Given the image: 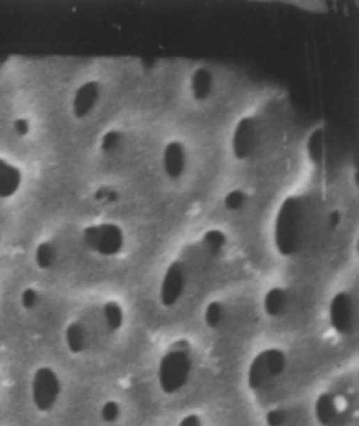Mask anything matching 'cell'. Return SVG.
Wrapping results in <instances>:
<instances>
[{"instance_id": "9c48e42d", "label": "cell", "mask_w": 359, "mask_h": 426, "mask_svg": "<svg viewBox=\"0 0 359 426\" xmlns=\"http://www.w3.org/2000/svg\"><path fill=\"white\" fill-rule=\"evenodd\" d=\"M328 322L335 333L341 336L351 333L356 323V301L353 293L341 290L329 298Z\"/></svg>"}, {"instance_id": "ac0fdd59", "label": "cell", "mask_w": 359, "mask_h": 426, "mask_svg": "<svg viewBox=\"0 0 359 426\" xmlns=\"http://www.w3.org/2000/svg\"><path fill=\"white\" fill-rule=\"evenodd\" d=\"M228 320V305L221 300L208 301L203 310V323L208 330L216 331L225 326Z\"/></svg>"}, {"instance_id": "8fae6325", "label": "cell", "mask_w": 359, "mask_h": 426, "mask_svg": "<svg viewBox=\"0 0 359 426\" xmlns=\"http://www.w3.org/2000/svg\"><path fill=\"white\" fill-rule=\"evenodd\" d=\"M104 95V85L100 80H85L75 88L72 95L70 109L75 120H85L97 110Z\"/></svg>"}, {"instance_id": "ffe728a7", "label": "cell", "mask_w": 359, "mask_h": 426, "mask_svg": "<svg viewBox=\"0 0 359 426\" xmlns=\"http://www.w3.org/2000/svg\"><path fill=\"white\" fill-rule=\"evenodd\" d=\"M250 202H251L250 194H248L245 189H239V187L238 189L228 190L223 197V207L225 210L230 213L243 212L248 205H250Z\"/></svg>"}, {"instance_id": "2e32d148", "label": "cell", "mask_w": 359, "mask_h": 426, "mask_svg": "<svg viewBox=\"0 0 359 426\" xmlns=\"http://www.w3.org/2000/svg\"><path fill=\"white\" fill-rule=\"evenodd\" d=\"M60 260V248L54 240H42L38 242L35 250H33V262L38 270L47 271L57 267Z\"/></svg>"}, {"instance_id": "484cf974", "label": "cell", "mask_w": 359, "mask_h": 426, "mask_svg": "<svg viewBox=\"0 0 359 426\" xmlns=\"http://www.w3.org/2000/svg\"><path fill=\"white\" fill-rule=\"evenodd\" d=\"M178 426H203L202 418L198 415H186L185 418L180 421Z\"/></svg>"}, {"instance_id": "7402d4cb", "label": "cell", "mask_w": 359, "mask_h": 426, "mask_svg": "<svg viewBox=\"0 0 359 426\" xmlns=\"http://www.w3.org/2000/svg\"><path fill=\"white\" fill-rule=\"evenodd\" d=\"M42 301V295L37 288L27 287L22 290L20 293V306L25 310V312H33Z\"/></svg>"}, {"instance_id": "277c9868", "label": "cell", "mask_w": 359, "mask_h": 426, "mask_svg": "<svg viewBox=\"0 0 359 426\" xmlns=\"http://www.w3.org/2000/svg\"><path fill=\"white\" fill-rule=\"evenodd\" d=\"M80 245L95 257L115 258L125 250V230L113 221L90 223L80 230Z\"/></svg>"}, {"instance_id": "6da1fadb", "label": "cell", "mask_w": 359, "mask_h": 426, "mask_svg": "<svg viewBox=\"0 0 359 426\" xmlns=\"http://www.w3.org/2000/svg\"><path fill=\"white\" fill-rule=\"evenodd\" d=\"M228 235L221 228L205 230L165 268L158 285V301L166 310H172L183 301L196 285L202 283L225 258Z\"/></svg>"}, {"instance_id": "44dd1931", "label": "cell", "mask_w": 359, "mask_h": 426, "mask_svg": "<svg viewBox=\"0 0 359 426\" xmlns=\"http://www.w3.org/2000/svg\"><path fill=\"white\" fill-rule=\"evenodd\" d=\"M324 153V134L323 129H314L306 140V155L311 164H319Z\"/></svg>"}, {"instance_id": "e0dca14e", "label": "cell", "mask_w": 359, "mask_h": 426, "mask_svg": "<svg viewBox=\"0 0 359 426\" xmlns=\"http://www.w3.org/2000/svg\"><path fill=\"white\" fill-rule=\"evenodd\" d=\"M340 410L335 396L331 393H321L314 402V416L321 426H331L337 420Z\"/></svg>"}, {"instance_id": "4fadbf2b", "label": "cell", "mask_w": 359, "mask_h": 426, "mask_svg": "<svg viewBox=\"0 0 359 426\" xmlns=\"http://www.w3.org/2000/svg\"><path fill=\"white\" fill-rule=\"evenodd\" d=\"M188 92L196 104H207L215 92V75L208 67H196L188 79Z\"/></svg>"}, {"instance_id": "30bf717a", "label": "cell", "mask_w": 359, "mask_h": 426, "mask_svg": "<svg viewBox=\"0 0 359 426\" xmlns=\"http://www.w3.org/2000/svg\"><path fill=\"white\" fill-rule=\"evenodd\" d=\"M188 161H190V153H188V147L185 142H182V140H168V142L165 143V147L161 148V172H163V175L168 182L177 183L185 177L188 170Z\"/></svg>"}, {"instance_id": "9a60e30c", "label": "cell", "mask_w": 359, "mask_h": 426, "mask_svg": "<svg viewBox=\"0 0 359 426\" xmlns=\"http://www.w3.org/2000/svg\"><path fill=\"white\" fill-rule=\"evenodd\" d=\"M100 313L110 335H117L123 330L127 322V313L123 305L117 300H106L100 305Z\"/></svg>"}, {"instance_id": "5bb4252c", "label": "cell", "mask_w": 359, "mask_h": 426, "mask_svg": "<svg viewBox=\"0 0 359 426\" xmlns=\"http://www.w3.org/2000/svg\"><path fill=\"white\" fill-rule=\"evenodd\" d=\"M24 183L22 170L6 159H0V200H10L19 194Z\"/></svg>"}, {"instance_id": "d6986e66", "label": "cell", "mask_w": 359, "mask_h": 426, "mask_svg": "<svg viewBox=\"0 0 359 426\" xmlns=\"http://www.w3.org/2000/svg\"><path fill=\"white\" fill-rule=\"evenodd\" d=\"M127 135L122 130H106L100 139V150L105 157H117L125 150L127 147Z\"/></svg>"}, {"instance_id": "cb8c5ba5", "label": "cell", "mask_w": 359, "mask_h": 426, "mask_svg": "<svg viewBox=\"0 0 359 426\" xmlns=\"http://www.w3.org/2000/svg\"><path fill=\"white\" fill-rule=\"evenodd\" d=\"M12 130H14V134L17 135V137L25 139V137H29L30 132H32V123H30L29 118L19 117V118H15L14 123H12Z\"/></svg>"}, {"instance_id": "52a82bcc", "label": "cell", "mask_w": 359, "mask_h": 426, "mask_svg": "<svg viewBox=\"0 0 359 426\" xmlns=\"http://www.w3.org/2000/svg\"><path fill=\"white\" fill-rule=\"evenodd\" d=\"M92 313H93L92 318L72 320V322L65 326L63 340H65L67 350L70 352L72 355H82V353H85L90 347H92L93 330H95V328H105L106 330L104 318H102L100 313V305H98Z\"/></svg>"}, {"instance_id": "3957f363", "label": "cell", "mask_w": 359, "mask_h": 426, "mask_svg": "<svg viewBox=\"0 0 359 426\" xmlns=\"http://www.w3.org/2000/svg\"><path fill=\"white\" fill-rule=\"evenodd\" d=\"M195 356L193 347L186 338H178L166 348L157 368V380L165 395H175L182 391L190 381L193 372Z\"/></svg>"}, {"instance_id": "7c38bea8", "label": "cell", "mask_w": 359, "mask_h": 426, "mask_svg": "<svg viewBox=\"0 0 359 426\" xmlns=\"http://www.w3.org/2000/svg\"><path fill=\"white\" fill-rule=\"evenodd\" d=\"M293 292L289 288L275 285L263 293L262 308L268 318H283L293 306Z\"/></svg>"}, {"instance_id": "d4e9b609", "label": "cell", "mask_w": 359, "mask_h": 426, "mask_svg": "<svg viewBox=\"0 0 359 426\" xmlns=\"http://www.w3.org/2000/svg\"><path fill=\"white\" fill-rule=\"evenodd\" d=\"M286 413L283 410H280V408H276V410H271L266 413V425L268 426H285L286 423Z\"/></svg>"}, {"instance_id": "603a6c76", "label": "cell", "mask_w": 359, "mask_h": 426, "mask_svg": "<svg viewBox=\"0 0 359 426\" xmlns=\"http://www.w3.org/2000/svg\"><path fill=\"white\" fill-rule=\"evenodd\" d=\"M120 413H122V408H120V404L113 402V400L104 403V407H102L100 410L102 420H104L105 423H115V421L120 418Z\"/></svg>"}, {"instance_id": "ba28073f", "label": "cell", "mask_w": 359, "mask_h": 426, "mask_svg": "<svg viewBox=\"0 0 359 426\" xmlns=\"http://www.w3.org/2000/svg\"><path fill=\"white\" fill-rule=\"evenodd\" d=\"M62 383L57 372L50 366H40L32 377V402L40 413H49L57 404Z\"/></svg>"}, {"instance_id": "5b68a950", "label": "cell", "mask_w": 359, "mask_h": 426, "mask_svg": "<svg viewBox=\"0 0 359 426\" xmlns=\"http://www.w3.org/2000/svg\"><path fill=\"white\" fill-rule=\"evenodd\" d=\"M266 118L260 113H250L238 118L234 123L232 139H230V150L237 161H248L263 148L266 140Z\"/></svg>"}, {"instance_id": "7a4b0ae2", "label": "cell", "mask_w": 359, "mask_h": 426, "mask_svg": "<svg viewBox=\"0 0 359 426\" xmlns=\"http://www.w3.org/2000/svg\"><path fill=\"white\" fill-rule=\"evenodd\" d=\"M326 203L318 191H296L283 198L273 220V245L281 258H296L329 230Z\"/></svg>"}, {"instance_id": "8992f818", "label": "cell", "mask_w": 359, "mask_h": 426, "mask_svg": "<svg viewBox=\"0 0 359 426\" xmlns=\"http://www.w3.org/2000/svg\"><path fill=\"white\" fill-rule=\"evenodd\" d=\"M288 366V356L281 348L269 347L258 352L248 365L246 385L255 393L268 388L278 378L283 377Z\"/></svg>"}]
</instances>
